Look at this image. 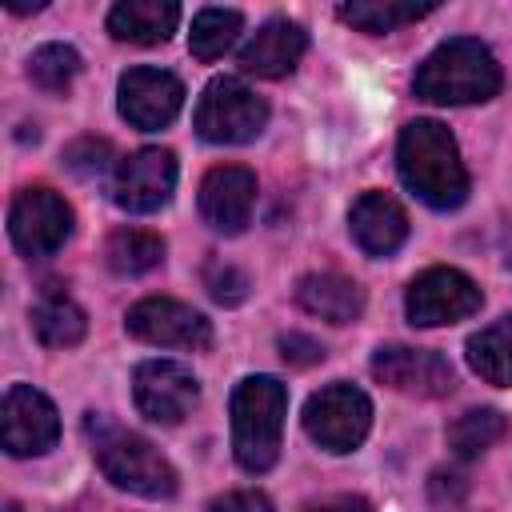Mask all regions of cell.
I'll return each mask as SVG.
<instances>
[{
    "mask_svg": "<svg viewBox=\"0 0 512 512\" xmlns=\"http://www.w3.org/2000/svg\"><path fill=\"white\" fill-rule=\"evenodd\" d=\"M396 172L404 188L436 212L460 208L468 200V168L452 132L440 120H412L396 140Z\"/></svg>",
    "mask_w": 512,
    "mask_h": 512,
    "instance_id": "1",
    "label": "cell"
},
{
    "mask_svg": "<svg viewBox=\"0 0 512 512\" xmlns=\"http://www.w3.org/2000/svg\"><path fill=\"white\" fill-rule=\"evenodd\" d=\"M504 76L500 64L492 56L488 44L472 40V36H452L440 48L428 52V60L416 68L412 76V92L428 104H484L500 92Z\"/></svg>",
    "mask_w": 512,
    "mask_h": 512,
    "instance_id": "2",
    "label": "cell"
},
{
    "mask_svg": "<svg viewBox=\"0 0 512 512\" xmlns=\"http://www.w3.org/2000/svg\"><path fill=\"white\" fill-rule=\"evenodd\" d=\"M88 428V440H92V456L100 464V472L132 492V496H144V500H168L176 496V468L160 456V448L152 440H144L140 432H128L104 416H88L84 420Z\"/></svg>",
    "mask_w": 512,
    "mask_h": 512,
    "instance_id": "3",
    "label": "cell"
},
{
    "mask_svg": "<svg viewBox=\"0 0 512 512\" xmlns=\"http://www.w3.org/2000/svg\"><path fill=\"white\" fill-rule=\"evenodd\" d=\"M288 388L276 376H244L232 392V456L244 472H268L280 460Z\"/></svg>",
    "mask_w": 512,
    "mask_h": 512,
    "instance_id": "4",
    "label": "cell"
},
{
    "mask_svg": "<svg viewBox=\"0 0 512 512\" xmlns=\"http://www.w3.org/2000/svg\"><path fill=\"white\" fill-rule=\"evenodd\" d=\"M268 124V104L256 96L244 80L236 76H216L196 100L192 128L208 144H248L264 132Z\"/></svg>",
    "mask_w": 512,
    "mask_h": 512,
    "instance_id": "5",
    "label": "cell"
},
{
    "mask_svg": "<svg viewBox=\"0 0 512 512\" xmlns=\"http://www.w3.org/2000/svg\"><path fill=\"white\" fill-rule=\"evenodd\" d=\"M368 428H372V400L360 388L344 384V380L312 392L308 404H304V432L324 452L340 456V452L360 448Z\"/></svg>",
    "mask_w": 512,
    "mask_h": 512,
    "instance_id": "6",
    "label": "cell"
},
{
    "mask_svg": "<svg viewBox=\"0 0 512 512\" xmlns=\"http://www.w3.org/2000/svg\"><path fill=\"white\" fill-rule=\"evenodd\" d=\"M8 236L12 244L28 256V260H44L56 256L68 236H72V208L60 192L36 184L16 192L12 208H8Z\"/></svg>",
    "mask_w": 512,
    "mask_h": 512,
    "instance_id": "7",
    "label": "cell"
},
{
    "mask_svg": "<svg viewBox=\"0 0 512 512\" xmlns=\"http://www.w3.org/2000/svg\"><path fill=\"white\" fill-rule=\"evenodd\" d=\"M480 304H484V292L460 268H428L404 292V312H408V324L416 328L468 320L472 312H480Z\"/></svg>",
    "mask_w": 512,
    "mask_h": 512,
    "instance_id": "8",
    "label": "cell"
},
{
    "mask_svg": "<svg viewBox=\"0 0 512 512\" xmlns=\"http://www.w3.org/2000/svg\"><path fill=\"white\" fill-rule=\"evenodd\" d=\"M128 336L156 344V348H208L212 344V324L192 308L172 296H144L128 308L124 316Z\"/></svg>",
    "mask_w": 512,
    "mask_h": 512,
    "instance_id": "9",
    "label": "cell"
},
{
    "mask_svg": "<svg viewBox=\"0 0 512 512\" xmlns=\"http://www.w3.org/2000/svg\"><path fill=\"white\" fill-rule=\"evenodd\" d=\"M132 400L152 424H180L200 400V380L180 360H144L132 372Z\"/></svg>",
    "mask_w": 512,
    "mask_h": 512,
    "instance_id": "10",
    "label": "cell"
},
{
    "mask_svg": "<svg viewBox=\"0 0 512 512\" xmlns=\"http://www.w3.org/2000/svg\"><path fill=\"white\" fill-rule=\"evenodd\" d=\"M176 188V156L168 148H140L124 156L112 172V204L120 212L144 216L172 200Z\"/></svg>",
    "mask_w": 512,
    "mask_h": 512,
    "instance_id": "11",
    "label": "cell"
},
{
    "mask_svg": "<svg viewBox=\"0 0 512 512\" xmlns=\"http://www.w3.org/2000/svg\"><path fill=\"white\" fill-rule=\"evenodd\" d=\"M0 428H4L8 456H44L60 440L56 404L40 388H32V384H12L4 392Z\"/></svg>",
    "mask_w": 512,
    "mask_h": 512,
    "instance_id": "12",
    "label": "cell"
},
{
    "mask_svg": "<svg viewBox=\"0 0 512 512\" xmlns=\"http://www.w3.org/2000/svg\"><path fill=\"white\" fill-rule=\"evenodd\" d=\"M116 108L132 128L156 132L180 116L184 84L164 68H128L116 84Z\"/></svg>",
    "mask_w": 512,
    "mask_h": 512,
    "instance_id": "13",
    "label": "cell"
},
{
    "mask_svg": "<svg viewBox=\"0 0 512 512\" xmlns=\"http://www.w3.org/2000/svg\"><path fill=\"white\" fill-rule=\"evenodd\" d=\"M372 376L380 384H388L392 392L424 396V400L448 396L452 384H456L452 364L440 352H432V348H408V344H384V348H376Z\"/></svg>",
    "mask_w": 512,
    "mask_h": 512,
    "instance_id": "14",
    "label": "cell"
},
{
    "mask_svg": "<svg viewBox=\"0 0 512 512\" xmlns=\"http://www.w3.org/2000/svg\"><path fill=\"white\" fill-rule=\"evenodd\" d=\"M256 208V172L244 164H216L204 180H200V216L208 220V228L236 236L248 228Z\"/></svg>",
    "mask_w": 512,
    "mask_h": 512,
    "instance_id": "15",
    "label": "cell"
},
{
    "mask_svg": "<svg viewBox=\"0 0 512 512\" xmlns=\"http://www.w3.org/2000/svg\"><path fill=\"white\" fill-rule=\"evenodd\" d=\"M304 48H308V36H304L300 24H292V20H268L240 48V68L248 76H260V80H280V76H288L300 64Z\"/></svg>",
    "mask_w": 512,
    "mask_h": 512,
    "instance_id": "16",
    "label": "cell"
},
{
    "mask_svg": "<svg viewBox=\"0 0 512 512\" xmlns=\"http://www.w3.org/2000/svg\"><path fill=\"white\" fill-rule=\"evenodd\" d=\"M348 228L368 256H392L408 240V212L388 192H364L348 212Z\"/></svg>",
    "mask_w": 512,
    "mask_h": 512,
    "instance_id": "17",
    "label": "cell"
},
{
    "mask_svg": "<svg viewBox=\"0 0 512 512\" xmlns=\"http://www.w3.org/2000/svg\"><path fill=\"white\" fill-rule=\"evenodd\" d=\"M296 304L328 324H352L364 312V288L340 272H308L296 284Z\"/></svg>",
    "mask_w": 512,
    "mask_h": 512,
    "instance_id": "18",
    "label": "cell"
},
{
    "mask_svg": "<svg viewBox=\"0 0 512 512\" xmlns=\"http://www.w3.org/2000/svg\"><path fill=\"white\" fill-rule=\"evenodd\" d=\"M180 24V8L172 0H124L108 12V32L124 44H164Z\"/></svg>",
    "mask_w": 512,
    "mask_h": 512,
    "instance_id": "19",
    "label": "cell"
},
{
    "mask_svg": "<svg viewBox=\"0 0 512 512\" xmlns=\"http://www.w3.org/2000/svg\"><path fill=\"white\" fill-rule=\"evenodd\" d=\"M28 320H32V332H36V340H40L44 348H72V344H80L84 332H88L84 308H80L72 296L56 292V288H48V292L32 304Z\"/></svg>",
    "mask_w": 512,
    "mask_h": 512,
    "instance_id": "20",
    "label": "cell"
},
{
    "mask_svg": "<svg viewBox=\"0 0 512 512\" xmlns=\"http://www.w3.org/2000/svg\"><path fill=\"white\" fill-rule=\"evenodd\" d=\"M468 364L480 380L496 388H512V312L468 336Z\"/></svg>",
    "mask_w": 512,
    "mask_h": 512,
    "instance_id": "21",
    "label": "cell"
},
{
    "mask_svg": "<svg viewBox=\"0 0 512 512\" xmlns=\"http://www.w3.org/2000/svg\"><path fill=\"white\" fill-rule=\"evenodd\" d=\"M164 260V240L148 228H116L104 240V264L116 276H144Z\"/></svg>",
    "mask_w": 512,
    "mask_h": 512,
    "instance_id": "22",
    "label": "cell"
},
{
    "mask_svg": "<svg viewBox=\"0 0 512 512\" xmlns=\"http://www.w3.org/2000/svg\"><path fill=\"white\" fill-rule=\"evenodd\" d=\"M432 12V4H400V0H356V4H340L336 16L368 36H380V32H396L404 24H416Z\"/></svg>",
    "mask_w": 512,
    "mask_h": 512,
    "instance_id": "23",
    "label": "cell"
},
{
    "mask_svg": "<svg viewBox=\"0 0 512 512\" xmlns=\"http://www.w3.org/2000/svg\"><path fill=\"white\" fill-rule=\"evenodd\" d=\"M240 28H244V16H240L236 8H200V12L192 16L188 52H192L196 60H216V56H224V52L236 44Z\"/></svg>",
    "mask_w": 512,
    "mask_h": 512,
    "instance_id": "24",
    "label": "cell"
},
{
    "mask_svg": "<svg viewBox=\"0 0 512 512\" xmlns=\"http://www.w3.org/2000/svg\"><path fill=\"white\" fill-rule=\"evenodd\" d=\"M504 432H508V420H504L496 408H468L464 416H456V420L448 424V448H452L460 460H476V456H484Z\"/></svg>",
    "mask_w": 512,
    "mask_h": 512,
    "instance_id": "25",
    "label": "cell"
},
{
    "mask_svg": "<svg viewBox=\"0 0 512 512\" xmlns=\"http://www.w3.org/2000/svg\"><path fill=\"white\" fill-rule=\"evenodd\" d=\"M80 52L68 44H44L28 56V80L44 92H68V84L80 76Z\"/></svg>",
    "mask_w": 512,
    "mask_h": 512,
    "instance_id": "26",
    "label": "cell"
},
{
    "mask_svg": "<svg viewBox=\"0 0 512 512\" xmlns=\"http://www.w3.org/2000/svg\"><path fill=\"white\" fill-rule=\"evenodd\" d=\"M112 144L104 140V136H80V140H72L68 148H64V168L72 172V176H84V180H92V176H104L108 168H112Z\"/></svg>",
    "mask_w": 512,
    "mask_h": 512,
    "instance_id": "27",
    "label": "cell"
},
{
    "mask_svg": "<svg viewBox=\"0 0 512 512\" xmlns=\"http://www.w3.org/2000/svg\"><path fill=\"white\" fill-rule=\"evenodd\" d=\"M204 288L216 304H240L248 296V276L236 268V264H208L204 268Z\"/></svg>",
    "mask_w": 512,
    "mask_h": 512,
    "instance_id": "28",
    "label": "cell"
},
{
    "mask_svg": "<svg viewBox=\"0 0 512 512\" xmlns=\"http://www.w3.org/2000/svg\"><path fill=\"white\" fill-rule=\"evenodd\" d=\"M280 356L296 368H312L324 360V344L316 336H304V332H284L280 336Z\"/></svg>",
    "mask_w": 512,
    "mask_h": 512,
    "instance_id": "29",
    "label": "cell"
},
{
    "mask_svg": "<svg viewBox=\"0 0 512 512\" xmlns=\"http://www.w3.org/2000/svg\"><path fill=\"white\" fill-rule=\"evenodd\" d=\"M208 512H272V500H268L264 492L240 488V492H224V496H216Z\"/></svg>",
    "mask_w": 512,
    "mask_h": 512,
    "instance_id": "30",
    "label": "cell"
},
{
    "mask_svg": "<svg viewBox=\"0 0 512 512\" xmlns=\"http://www.w3.org/2000/svg\"><path fill=\"white\" fill-rule=\"evenodd\" d=\"M304 512H376L364 496H352V492H340V496H324V500H312Z\"/></svg>",
    "mask_w": 512,
    "mask_h": 512,
    "instance_id": "31",
    "label": "cell"
},
{
    "mask_svg": "<svg viewBox=\"0 0 512 512\" xmlns=\"http://www.w3.org/2000/svg\"><path fill=\"white\" fill-rule=\"evenodd\" d=\"M8 512H20V508H16V504H8Z\"/></svg>",
    "mask_w": 512,
    "mask_h": 512,
    "instance_id": "32",
    "label": "cell"
}]
</instances>
